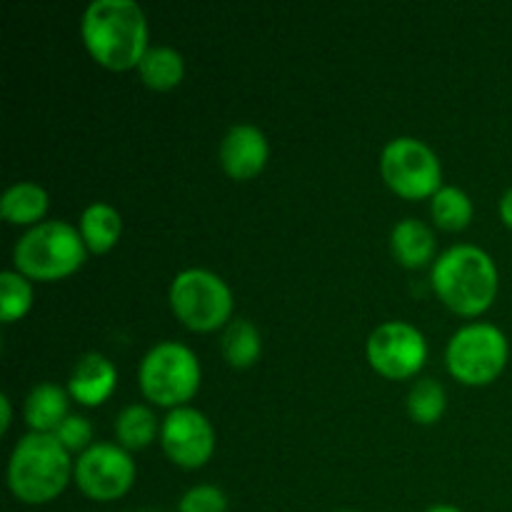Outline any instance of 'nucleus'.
<instances>
[{"label": "nucleus", "mask_w": 512, "mask_h": 512, "mask_svg": "<svg viewBox=\"0 0 512 512\" xmlns=\"http://www.w3.org/2000/svg\"><path fill=\"white\" fill-rule=\"evenodd\" d=\"M160 445L180 468H203L215 453V430L200 410L183 405L170 410L160 425Z\"/></svg>", "instance_id": "nucleus-11"}, {"label": "nucleus", "mask_w": 512, "mask_h": 512, "mask_svg": "<svg viewBox=\"0 0 512 512\" xmlns=\"http://www.w3.org/2000/svg\"><path fill=\"white\" fill-rule=\"evenodd\" d=\"M220 350H223V358L233 368H250L260 358V350H263L260 330L250 320H230L223 330V338H220Z\"/></svg>", "instance_id": "nucleus-19"}, {"label": "nucleus", "mask_w": 512, "mask_h": 512, "mask_svg": "<svg viewBox=\"0 0 512 512\" xmlns=\"http://www.w3.org/2000/svg\"><path fill=\"white\" fill-rule=\"evenodd\" d=\"M143 512H150V510H143Z\"/></svg>", "instance_id": "nucleus-30"}, {"label": "nucleus", "mask_w": 512, "mask_h": 512, "mask_svg": "<svg viewBox=\"0 0 512 512\" xmlns=\"http://www.w3.org/2000/svg\"><path fill=\"white\" fill-rule=\"evenodd\" d=\"M53 435L60 440V445H63L68 453L83 455L85 450L93 445L90 443V440H93V425H90V420L83 418V415H68Z\"/></svg>", "instance_id": "nucleus-24"}, {"label": "nucleus", "mask_w": 512, "mask_h": 512, "mask_svg": "<svg viewBox=\"0 0 512 512\" xmlns=\"http://www.w3.org/2000/svg\"><path fill=\"white\" fill-rule=\"evenodd\" d=\"M340 512H353V510H340Z\"/></svg>", "instance_id": "nucleus-29"}, {"label": "nucleus", "mask_w": 512, "mask_h": 512, "mask_svg": "<svg viewBox=\"0 0 512 512\" xmlns=\"http://www.w3.org/2000/svg\"><path fill=\"white\" fill-rule=\"evenodd\" d=\"M228 498L215 485H195L180 498L178 512H225Z\"/></svg>", "instance_id": "nucleus-25"}, {"label": "nucleus", "mask_w": 512, "mask_h": 512, "mask_svg": "<svg viewBox=\"0 0 512 512\" xmlns=\"http://www.w3.org/2000/svg\"><path fill=\"white\" fill-rule=\"evenodd\" d=\"M160 425L158 418L150 408L145 405H128L125 410H120L118 418H115V438H118L120 448L130 450H143L158 438Z\"/></svg>", "instance_id": "nucleus-20"}, {"label": "nucleus", "mask_w": 512, "mask_h": 512, "mask_svg": "<svg viewBox=\"0 0 512 512\" xmlns=\"http://www.w3.org/2000/svg\"><path fill=\"white\" fill-rule=\"evenodd\" d=\"M80 235L85 240V248L95 255L108 253L115 248L123 233V218L118 210L108 203H93L80 215Z\"/></svg>", "instance_id": "nucleus-16"}, {"label": "nucleus", "mask_w": 512, "mask_h": 512, "mask_svg": "<svg viewBox=\"0 0 512 512\" xmlns=\"http://www.w3.org/2000/svg\"><path fill=\"white\" fill-rule=\"evenodd\" d=\"M368 360L375 373L388 380L413 378L428 360V340L415 325L390 320L378 325L368 338Z\"/></svg>", "instance_id": "nucleus-10"}, {"label": "nucleus", "mask_w": 512, "mask_h": 512, "mask_svg": "<svg viewBox=\"0 0 512 512\" xmlns=\"http://www.w3.org/2000/svg\"><path fill=\"white\" fill-rule=\"evenodd\" d=\"M138 73L148 88L170 90L180 85L185 75L183 55L175 48H168V45H155V48H148V53L143 55Z\"/></svg>", "instance_id": "nucleus-18"}, {"label": "nucleus", "mask_w": 512, "mask_h": 512, "mask_svg": "<svg viewBox=\"0 0 512 512\" xmlns=\"http://www.w3.org/2000/svg\"><path fill=\"white\" fill-rule=\"evenodd\" d=\"M118 385V370L105 355L88 353L75 363L68 380V395L85 408H98Z\"/></svg>", "instance_id": "nucleus-13"}, {"label": "nucleus", "mask_w": 512, "mask_h": 512, "mask_svg": "<svg viewBox=\"0 0 512 512\" xmlns=\"http://www.w3.org/2000/svg\"><path fill=\"white\" fill-rule=\"evenodd\" d=\"M445 388L433 378H423L410 388L408 413L418 425H435L445 413Z\"/></svg>", "instance_id": "nucleus-22"}, {"label": "nucleus", "mask_w": 512, "mask_h": 512, "mask_svg": "<svg viewBox=\"0 0 512 512\" xmlns=\"http://www.w3.org/2000/svg\"><path fill=\"white\" fill-rule=\"evenodd\" d=\"M508 338L490 323H470L450 338L445 360L455 380L470 388L490 385L508 365Z\"/></svg>", "instance_id": "nucleus-7"}, {"label": "nucleus", "mask_w": 512, "mask_h": 512, "mask_svg": "<svg viewBox=\"0 0 512 512\" xmlns=\"http://www.w3.org/2000/svg\"><path fill=\"white\" fill-rule=\"evenodd\" d=\"M425 512H463V510L455 508V505H433V508H428Z\"/></svg>", "instance_id": "nucleus-28"}, {"label": "nucleus", "mask_w": 512, "mask_h": 512, "mask_svg": "<svg viewBox=\"0 0 512 512\" xmlns=\"http://www.w3.org/2000/svg\"><path fill=\"white\" fill-rule=\"evenodd\" d=\"M430 283L453 313L475 318L498 295V268L478 245H453L433 263Z\"/></svg>", "instance_id": "nucleus-2"}, {"label": "nucleus", "mask_w": 512, "mask_h": 512, "mask_svg": "<svg viewBox=\"0 0 512 512\" xmlns=\"http://www.w3.org/2000/svg\"><path fill=\"white\" fill-rule=\"evenodd\" d=\"M0 213L13 225H33L48 213V193L38 183H15L0 200ZM40 225V223H38Z\"/></svg>", "instance_id": "nucleus-17"}, {"label": "nucleus", "mask_w": 512, "mask_h": 512, "mask_svg": "<svg viewBox=\"0 0 512 512\" xmlns=\"http://www.w3.org/2000/svg\"><path fill=\"white\" fill-rule=\"evenodd\" d=\"M80 35L95 63L108 70L138 68L148 53V20L133 0H93L80 20Z\"/></svg>", "instance_id": "nucleus-1"}, {"label": "nucleus", "mask_w": 512, "mask_h": 512, "mask_svg": "<svg viewBox=\"0 0 512 512\" xmlns=\"http://www.w3.org/2000/svg\"><path fill=\"white\" fill-rule=\"evenodd\" d=\"M25 423L33 433H55L68 418V393L55 383H40L25 398Z\"/></svg>", "instance_id": "nucleus-15"}, {"label": "nucleus", "mask_w": 512, "mask_h": 512, "mask_svg": "<svg viewBox=\"0 0 512 512\" xmlns=\"http://www.w3.org/2000/svg\"><path fill=\"white\" fill-rule=\"evenodd\" d=\"M73 480L85 498L110 503L133 488L135 460L120 445L93 443L75 460Z\"/></svg>", "instance_id": "nucleus-9"}, {"label": "nucleus", "mask_w": 512, "mask_h": 512, "mask_svg": "<svg viewBox=\"0 0 512 512\" xmlns=\"http://www.w3.org/2000/svg\"><path fill=\"white\" fill-rule=\"evenodd\" d=\"M138 383L150 403L183 408L200 388V363L188 345L165 340L140 360Z\"/></svg>", "instance_id": "nucleus-5"}, {"label": "nucleus", "mask_w": 512, "mask_h": 512, "mask_svg": "<svg viewBox=\"0 0 512 512\" xmlns=\"http://www.w3.org/2000/svg\"><path fill=\"white\" fill-rule=\"evenodd\" d=\"M33 305V288L25 275L18 270H5L0 275V320L3 323H15L23 318Z\"/></svg>", "instance_id": "nucleus-23"}, {"label": "nucleus", "mask_w": 512, "mask_h": 512, "mask_svg": "<svg viewBox=\"0 0 512 512\" xmlns=\"http://www.w3.org/2000/svg\"><path fill=\"white\" fill-rule=\"evenodd\" d=\"M85 240L78 228L63 220H48L30 228L15 243L13 263L28 280H63L85 263Z\"/></svg>", "instance_id": "nucleus-4"}, {"label": "nucleus", "mask_w": 512, "mask_h": 512, "mask_svg": "<svg viewBox=\"0 0 512 512\" xmlns=\"http://www.w3.org/2000/svg\"><path fill=\"white\" fill-rule=\"evenodd\" d=\"M390 248H393L395 260L405 268H425L435 258V235L423 220L405 218L400 220L390 235Z\"/></svg>", "instance_id": "nucleus-14"}, {"label": "nucleus", "mask_w": 512, "mask_h": 512, "mask_svg": "<svg viewBox=\"0 0 512 512\" xmlns=\"http://www.w3.org/2000/svg\"><path fill=\"white\" fill-rule=\"evenodd\" d=\"M430 213L438 228L450 230H465L473 220V200L465 190L455 188V185H443L438 193L433 195V203H430Z\"/></svg>", "instance_id": "nucleus-21"}, {"label": "nucleus", "mask_w": 512, "mask_h": 512, "mask_svg": "<svg viewBox=\"0 0 512 512\" xmlns=\"http://www.w3.org/2000/svg\"><path fill=\"white\" fill-rule=\"evenodd\" d=\"M268 138L250 123L233 125L220 143V165L233 180H253L268 165Z\"/></svg>", "instance_id": "nucleus-12"}, {"label": "nucleus", "mask_w": 512, "mask_h": 512, "mask_svg": "<svg viewBox=\"0 0 512 512\" xmlns=\"http://www.w3.org/2000/svg\"><path fill=\"white\" fill-rule=\"evenodd\" d=\"M170 305L185 328L210 333L228 325L233 313V293L220 275L203 268H188L170 285Z\"/></svg>", "instance_id": "nucleus-6"}, {"label": "nucleus", "mask_w": 512, "mask_h": 512, "mask_svg": "<svg viewBox=\"0 0 512 512\" xmlns=\"http://www.w3.org/2000/svg\"><path fill=\"white\" fill-rule=\"evenodd\" d=\"M73 470L70 453L53 433H28L10 455V493L25 505L50 503L68 488Z\"/></svg>", "instance_id": "nucleus-3"}, {"label": "nucleus", "mask_w": 512, "mask_h": 512, "mask_svg": "<svg viewBox=\"0 0 512 512\" xmlns=\"http://www.w3.org/2000/svg\"><path fill=\"white\" fill-rule=\"evenodd\" d=\"M0 405H3V425H0V430H3V433H8L10 418H13V410H10V398H8V395H3V398H0Z\"/></svg>", "instance_id": "nucleus-27"}, {"label": "nucleus", "mask_w": 512, "mask_h": 512, "mask_svg": "<svg viewBox=\"0 0 512 512\" xmlns=\"http://www.w3.org/2000/svg\"><path fill=\"white\" fill-rule=\"evenodd\" d=\"M380 175L388 188L405 200L433 198L443 188L438 155L418 138L390 140L380 155Z\"/></svg>", "instance_id": "nucleus-8"}, {"label": "nucleus", "mask_w": 512, "mask_h": 512, "mask_svg": "<svg viewBox=\"0 0 512 512\" xmlns=\"http://www.w3.org/2000/svg\"><path fill=\"white\" fill-rule=\"evenodd\" d=\"M500 218L505 220L508 228H512V188L503 195V200H500Z\"/></svg>", "instance_id": "nucleus-26"}]
</instances>
